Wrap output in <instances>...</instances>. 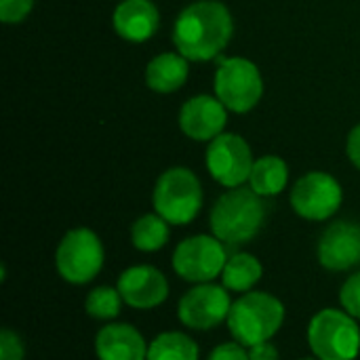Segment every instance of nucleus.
Masks as SVG:
<instances>
[{
	"mask_svg": "<svg viewBox=\"0 0 360 360\" xmlns=\"http://www.w3.org/2000/svg\"><path fill=\"white\" fill-rule=\"evenodd\" d=\"M232 30V15L221 2L198 0L179 13L173 42L188 61H209L226 49Z\"/></svg>",
	"mask_w": 360,
	"mask_h": 360,
	"instance_id": "f257e3e1",
	"label": "nucleus"
},
{
	"mask_svg": "<svg viewBox=\"0 0 360 360\" xmlns=\"http://www.w3.org/2000/svg\"><path fill=\"white\" fill-rule=\"evenodd\" d=\"M266 221L264 196L251 188H230L211 209V234L224 245H245L253 240Z\"/></svg>",
	"mask_w": 360,
	"mask_h": 360,
	"instance_id": "f03ea898",
	"label": "nucleus"
},
{
	"mask_svg": "<svg viewBox=\"0 0 360 360\" xmlns=\"http://www.w3.org/2000/svg\"><path fill=\"white\" fill-rule=\"evenodd\" d=\"M285 304L266 291L243 293L228 314V331L245 348L270 342L285 323Z\"/></svg>",
	"mask_w": 360,
	"mask_h": 360,
	"instance_id": "7ed1b4c3",
	"label": "nucleus"
},
{
	"mask_svg": "<svg viewBox=\"0 0 360 360\" xmlns=\"http://www.w3.org/2000/svg\"><path fill=\"white\" fill-rule=\"evenodd\" d=\"M308 346L321 360H356L360 354L359 321L344 308H325L308 325Z\"/></svg>",
	"mask_w": 360,
	"mask_h": 360,
	"instance_id": "20e7f679",
	"label": "nucleus"
},
{
	"mask_svg": "<svg viewBox=\"0 0 360 360\" xmlns=\"http://www.w3.org/2000/svg\"><path fill=\"white\" fill-rule=\"evenodd\" d=\"M152 200L154 211L171 226H186L202 209V186L190 169L173 167L158 177Z\"/></svg>",
	"mask_w": 360,
	"mask_h": 360,
	"instance_id": "39448f33",
	"label": "nucleus"
},
{
	"mask_svg": "<svg viewBox=\"0 0 360 360\" xmlns=\"http://www.w3.org/2000/svg\"><path fill=\"white\" fill-rule=\"evenodd\" d=\"M105 262L101 238L89 228L70 230L57 245L55 266L70 285H86L97 278Z\"/></svg>",
	"mask_w": 360,
	"mask_h": 360,
	"instance_id": "423d86ee",
	"label": "nucleus"
},
{
	"mask_svg": "<svg viewBox=\"0 0 360 360\" xmlns=\"http://www.w3.org/2000/svg\"><path fill=\"white\" fill-rule=\"evenodd\" d=\"M228 264L226 245L217 236L196 234L184 238L173 251V270L175 274L192 285L213 283L221 276Z\"/></svg>",
	"mask_w": 360,
	"mask_h": 360,
	"instance_id": "0eeeda50",
	"label": "nucleus"
},
{
	"mask_svg": "<svg viewBox=\"0 0 360 360\" xmlns=\"http://www.w3.org/2000/svg\"><path fill=\"white\" fill-rule=\"evenodd\" d=\"M264 93V80L257 65L245 57L219 59L215 72L217 99L236 114H245L257 105Z\"/></svg>",
	"mask_w": 360,
	"mask_h": 360,
	"instance_id": "6e6552de",
	"label": "nucleus"
},
{
	"mask_svg": "<svg viewBox=\"0 0 360 360\" xmlns=\"http://www.w3.org/2000/svg\"><path fill=\"white\" fill-rule=\"evenodd\" d=\"M230 291L224 285L202 283L186 291L177 304V319L186 329L211 331L228 321L232 310Z\"/></svg>",
	"mask_w": 360,
	"mask_h": 360,
	"instance_id": "1a4fd4ad",
	"label": "nucleus"
},
{
	"mask_svg": "<svg viewBox=\"0 0 360 360\" xmlns=\"http://www.w3.org/2000/svg\"><path fill=\"white\" fill-rule=\"evenodd\" d=\"M344 200L340 181L323 171H312L297 179L291 190L293 211L308 221H325L333 217Z\"/></svg>",
	"mask_w": 360,
	"mask_h": 360,
	"instance_id": "9d476101",
	"label": "nucleus"
},
{
	"mask_svg": "<svg viewBox=\"0 0 360 360\" xmlns=\"http://www.w3.org/2000/svg\"><path fill=\"white\" fill-rule=\"evenodd\" d=\"M253 165L249 143L236 133H221L207 148V169L211 177L228 190L249 181Z\"/></svg>",
	"mask_w": 360,
	"mask_h": 360,
	"instance_id": "9b49d317",
	"label": "nucleus"
},
{
	"mask_svg": "<svg viewBox=\"0 0 360 360\" xmlns=\"http://www.w3.org/2000/svg\"><path fill=\"white\" fill-rule=\"evenodd\" d=\"M116 289L120 291L124 304L135 310H154L162 306L169 297V281L154 266H131L118 276Z\"/></svg>",
	"mask_w": 360,
	"mask_h": 360,
	"instance_id": "f8f14e48",
	"label": "nucleus"
},
{
	"mask_svg": "<svg viewBox=\"0 0 360 360\" xmlns=\"http://www.w3.org/2000/svg\"><path fill=\"white\" fill-rule=\"evenodd\" d=\"M319 264L329 272H346L360 264V226L354 221L331 224L316 247Z\"/></svg>",
	"mask_w": 360,
	"mask_h": 360,
	"instance_id": "ddd939ff",
	"label": "nucleus"
},
{
	"mask_svg": "<svg viewBox=\"0 0 360 360\" xmlns=\"http://www.w3.org/2000/svg\"><path fill=\"white\" fill-rule=\"evenodd\" d=\"M228 108L211 95H196L181 105L179 127L194 141H213L224 133Z\"/></svg>",
	"mask_w": 360,
	"mask_h": 360,
	"instance_id": "4468645a",
	"label": "nucleus"
},
{
	"mask_svg": "<svg viewBox=\"0 0 360 360\" xmlns=\"http://www.w3.org/2000/svg\"><path fill=\"white\" fill-rule=\"evenodd\" d=\"M148 342L129 323H110L95 335V354L99 360H148Z\"/></svg>",
	"mask_w": 360,
	"mask_h": 360,
	"instance_id": "2eb2a0df",
	"label": "nucleus"
},
{
	"mask_svg": "<svg viewBox=\"0 0 360 360\" xmlns=\"http://www.w3.org/2000/svg\"><path fill=\"white\" fill-rule=\"evenodd\" d=\"M114 30L129 42H143L158 30L160 15L152 0H122L114 8Z\"/></svg>",
	"mask_w": 360,
	"mask_h": 360,
	"instance_id": "dca6fc26",
	"label": "nucleus"
},
{
	"mask_svg": "<svg viewBox=\"0 0 360 360\" xmlns=\"http://www.w3.org/2000/svg\"><path fill=\"white\" fill-rule=\"evenodd\" d=\"M188 78V59L181 53H162L146 68V84L156 93H173Z\"/></svg>",
	"mask_w": 360,
	"mask_h": 360,
	"instance_id": "f3484780",
	"label": "nucleus"
},
{
	"mask_svg": "<svg viewBox=\"0 0 360 360\" xmlns=\"http://www.w3.org/2000/svg\"><path fill=\"white\" fill-rule=\"evenodd\" d=\"M264 266L251 253H234L228 257V264L221 272V285L232 293H249L262 281Z\"/></svg>",
	"mask_w": 360,
	"mask_h": 360,
	"instance_id": "a211bd4d",
	"label": "nucleus"
},
{
	"mask_svg": "<svg viewBox=\"0 0 360 360\" xmlns=\"http://www.w3.org/2000/svg\"><path fill=\"white\" fill-rule=\"evenodd\" d=\"M289 181V167L281 156H262L255 160L249 177V188L259 196H278Z\"/></svg>",
	"mask_w": 360,
	"mask_h": 360,
	"instance_id": "6ab92c4d",
	"label": "nucleus"
},
{
	"mask_svg": "<svg viewBox=\"0 0 360 360\" xmlns=\"http://www.w3.org/2000/svg\"><path fill=\"white\" fill-rule=\"evenodd\" d=\"M171 224L158 213H146L131 226V243L141 253H156L165 249L171 238Z\"/></svg>",
	"mask_w": 360,
	"mask_h": 360,
	"instance_id": "aec40b11",
	"label": "nucleus"
},
{
	"mask_svg": "<svg viewBox=\"0 0 360 360\" xmlns=\"http://www.w3.org/2000/svg\"><path fill=\"white\" fill-rule=\"evenodd\" d=\"M148 360H200V350L184 331H165L150 342Z\"/></svg>",
	"mask_w": 360,
	"mask_h": 360,
	"instance_id": "412c9836",
	"label": "nucleus"
},
{
	"mask_svg": "<svg viewBox=\"0 0 360 360\" xmlns=\"http://www.w3.org/2000/svg\"><path fill=\"white\" fill-rule=\"evenodd\" d=\"M122 304L124 300L118 289L101 285L89 291L84 300V312L95 321H114L122 312Z\"/></svg>",
	"mask_w": 360,
	"mask_h": 360,
	"instance_id": "4be33fe9",
	"label": "nucleus"
},
{
	"mask_svg": "<svg viewBox=\"0 0 360 360\" xmlns=\"http://www.w3.org/2000/svg\"><path fill=\"white\" fill-rule=\"evenodd\" d=\"M340 304H342V308H344L350 316H354L356 321H360V272L348 276L346 283L342 285Z\"/></svg>",
	"mask_w": 360,
	"mask_h": 360,
	"instance_id": "5701e85b",
	"label": "nucleus"
},
{
	"mask_svg": "<svg viewBox=\"0 0 360 360\" xmlns=\"http://www.w3.org/2000/svg\"><path fill=\"white\" fill-rule=\"evenodd\" d=\"M0 360H25L23 340L8 327L0 331Z\"/></svg>",
	"mask_w": 360,
	"mask_h": 360,
	"instance_id": "b1692460",
	"label": "nucleus"
},
{
	"mask_svg": "<svg viewBox=\"0 0 360 360\" xmlns=\"http://www.w3.org/2000/svg\"><path fill=\"white\" fill-rule=\"evenodd\" d=\"M34 6V0H0V19L4 23L23 21Z\"/></svg>",
	"mask_w": 360,
	"mask_h": 360,
	"instance_id": "393cba45",
	"label": "nucleus"
},
{
	"mask_svg": "<svg viewBox=\"0 0 360 360\" xmlns=\"http://www.w3.org/2000/svg\"><path fill=\"white\" fill-rule=\"evenodd\" d=\"M207 360H249V348L238 342H226L215 346Z\"/></svg>",
	"mask_w": 360,
	"mask_h": 360,
	"instance_id": "a878e982",
	"label": "nucleus"
},
{
	"mask_svg": "<svg viewBox=\"0 0 360 360\" xmlns=\"http://www.w3.org/2000/svg\"><path fill=\"white\" fill-rule=\"evenodd\" d=\"M249 360H281V354L276 346H272L270 342H264V344L249 348Z\"/></svg>",
	"mask_w": 360,
	"mask_h": 360,
	"instance_id": "bb28decb",
	"label": "nucleus"
},
{
	"mask_svg": "<svg viewBox=\"0 0 360 360\" xmlns=\"http://www.w3.org/2000/svg\"><path fill=\"white\" fill-rule=\"evenodd\" d=\"M346 152H348V158L350 162L360 169V124H356L350 135H348V143H346Z\"/></svg>",
	"mask_w": 360,
	"mask_h": 360,
	"instance_id": "cd10ccee",
	"label": "nucleus"
},
{
	"mask_svg": "<svg viewBox=\"0 0 360 360\" xmlns=\"http://www.w3.org/2000/svg\"><path fill=\"white\" fill-rule=\"evenodd\" d=\"M300 360H321V359H316V356H312V359H300Z\"/></svg>",
	"mask_w": 360,
	"mask_h": 360,
	"instance_id": "c85d7f7f",
	"label": "nucleus"
}]
</instances>
